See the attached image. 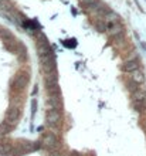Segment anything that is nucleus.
<instances>
[{
    "label": "nucleus",
    "instance_id": "obj_15",
    "mask_svg": "<svg viewBox=\"0 0 146 156\" xmlns=\"http://www.w3.org/2000/svg\"><path fill=\"white\" fill-rule=\"evenodd\" d=\"M47 88V92H48L50 97H55V95H61V90H60V85L57 84H50V85H45Z\"/></svg>",
    "mask_w": 146,
    "mask_h": 156
},
{
    "label": "nucleus",
    "instance_id": "obj_10",
    "mask_svg": "<svg viewBox=\"0 0 146 156\" xmlns=\"http://www.w3.org/2000/svg\"><path fill=\"white\" fill-rule=\"evenodd\" d=\"M102 20L105 21V23H121V17H119V14L115 13L114 10H109L105 16L102 17Z\"/></svg>",
    "mask_w": 146,
    "mask_h": 156
},
{
    "label": "nucleus",
    "instance_id": "obj_11",
    "mask_svg": "<svg viewBox=\"0 0 146 156\" xmlns=\"http://www.w3.org/2000/svg\"><path fill=\"white\" fill-rule=\"evenodd\" d=\"M12 151H13L12 142H7V140H0V155L7 156V155L12 153Z\"/></svg>",
    "mask_w": 146,
    "mask_h": 156
},
{
    "label": "nucleus",
    "instance_id": "obj_13",
    "mask_svg": "<svg viewBox=\"0 0 146 156\" xmlns=\"http://www.w3.org/2000/svg\"><path fill=\"white\" fill-rule=\"evenodd\" d=\"M132 81H134L135 84L141 85V84H143V82H145V74H143L141 70L134 71V73H132Z\"/></svg>",
    "mask_w": 146,
    "mask_h": 156
},
{
    "label": "nucleus",
    "instance_id": "obj_20",
    "mask_svg": "<svg viewBox=\"0 0 146 156\" xmlns=\"http://www.w3.org/2000/svg\"><path fill=\"white\" fill-rule=\"evenodd\" d=\"M134 107H135V109L136 111H146V104L145 102H135L134 101Z\"/></svg>",
    "mask_w": 146,
    "mask_h": 156
},
{
    "label": "nucleus",
    "instance_id": "obj_21",
    "mask_svg": "<svg viewBox=\"0 0 146 156\" xmlns=\"http://www.w3.org/2000/svg\"><path fill=\"white\" fill-rule=\"evenodd\" d=\"M31 107H33L31 116H34V114H36V111H37V101H36V99H33V101H31Z\"/></svg>",
    "mask_w": 146,
    "mask_h": 156
},
{
    "label": "nucleus",
    "instance_id": "obj_3",
    "mask_svg": "<svg viewBox=\"0 0 146 156\" xmlns=\"http://www.w3.org/2000/svg\"><path fill=\"white\" fill-rule=\"evenodd\" d=\"M45 122L50 128H57L61 123V112L58 109H53L48 108L45 112Z\"/></svg>",
    "mask_w": 146,
    "mask_h": 156
},
{
    "label": "nucleus",
    "instance_id": "obj_5",
    "mask_svg": "<svg viewBox=\"0 0 146 156\" xmlns=\"http://www.w3.org/2000/svg\"><path fill=\"white\" fill-rule=\"evenodd\" d=\"M19 119H20V108L17 107H10L6 112V119H4V122L9 123L12 128H14L19 122Z\"/></svg>",
    "mask_w": 146,
    "mask_h": 156
},
{
    "label": "nucleus",
    "instance_id": "obj_7",
    "mask_svg": "<svg viewBox=\"0 0 146 156\" xmlns=\"http://www.w3.org/2000/svg\"><path fill=\"white\" fill-rule=\"evenodd\" d=\"M48 108H53V109H58L60 111L62 108V99H61V95H55V97H48Z\"/></svg>",
    "mask_w": 146,
    "mask_h": 156
},
{
    "label": "nucleus",
    "instance_id": "obj_8",
    "mask_svg": "<svg viewBox=\"0 0 146 156\" xmlns=\"http://www.w3.org/2000/svg\"><path fill=\"white\" fill-rule=\"evenodd\" d=\"M139 70V64H138V60H129V61H126L123 66H122V71L123 73H134V71Z\"/></svg>",
    "mask_w": 146,
    "mask_h": 156
},
{
    "label": "nucleus",
    "instance_id": "obj_2",
    "mask_svg": "<svg viewBox=\"0 0 146 156\" xmlns=\"http://www.w3.org/2000/svg\"><path fill=\"white\" fill-rule=\"evenodd\" d=\"M30 81V75L29 73H26V71H21V73H19V74L14 77V80H13V84H12V88L14 91H21L24 90L26 87H27V84H29Z\"/></svg>",
    "mask_w": 146,
    "mask_h": 156
},
{
    "label": "nucleus",
    "instance_id": "obj_22",
    "mask_svg": "<svg viewBox=\"0 0 146 156\" xmlns=\"http://www.w3.org/2000/svg\"><path fill=\"white\" fill-rule=\"evenodd\" d=\"M143 126H145V128H146V121H145V122H143Z\"/></svg>",
    "mask_w": 146,
    "mask_h": 156
},
{
    "label": "nucleus",
    "instance_id": "obj_9",
    "mask_svg": "<svg viewBox=\"0 0 146 156\" xmlns=\"http://www.w3.org/2000/svg\"><path fill=\"white\" fill-rule=\"evenodd\" d=\"M40 67H41V71H43L44 74L53 73V71H55V58L48 60V61H44V62H40Z\"/></svg>",
    "mask_w": 146,
    "mask_h": 156
},
{
    "label": "nucleus",
    "instance_id": "obj_12",
    "mask_svg": "<svg viewBox=\"0 0 146 156\" xmlns=\"http://www.w3.org/2000/svg\"><path fill=\"white\" fill-rule=\"evenodd\" d=\"M132 99L135 102H146V91L142 88H138L132 92Z\"/></svg>",
    "mask_w": 146,
    "mask_h": 156
},
{
    "label": "nucleus",
    "instance_id": "obj_19",
    "mask_svg": "<svg viewBox=\"0 0 146 156\" xmlns=\"http://www.w3.org/2000/svg\"><path fill=\"white\" fill-rule=\"evenodd\" d=\"M97 2H98V0H80V3H81V6H82L84 9H85V10L89 7V6H92V4H95Z\"/></svg>",
    "mask_w": 146,
    "mask_h": 156
},
{
    "label": "nucleus",
    "instance_id": "obj_23",
    "mask_svg": "<svg viewBox=\"0 0 146 156\" xmlns=\"http://www.w3.org/2000/svg\"><path fill=\"white\" fill-rule=\"evenodd\" d=\"M2 2H4V0H0V3H2Z\"/></svg>",
    "mask_w": 146,
    "mask_h": 156
},
{
    "label": "nucleus",
    "instance_id": "obj_4",
    "mask_svg": "<svg viewBox=\"0 0 146 156\" xmlns=\"http://www.w3.org/2000/svg\"><path fill=\"white\" fill-rule=\"evenodd\" d=\"M37 53H38L40 57H44V55H47V54L53 53V50H51V47H50L47 38H45L41 33L37 34Z\"/></svg>",
    "mask_w": 146,
    "mask_h": 156
},
{
    "label": "nucleus",
    "instance_id": "obj_16",
    "mask_svg": "<svg viewBox=\"0 0 146 156\" xmlns=\"http://www.w3.org/2000/svg\"><path fill=\"white\" fill-rule=\"evenodd\" d=\"M13 131V128L9 125V123H6V122H2L0 123V138H3V136H6V135H9L10 132Z\"/></svg>",
    "mask_w": 146,
    "mask_h": 156
},
{
    "label": "nucleus",
    "instance_id": "obj_18",
    "mask_svg": "<svg viewBox=\"0 0 146 156\" xmlns=\"http://www.w3.org/2000/svg\"><path fill=\"white\" fill-rule=\"evenodd\" d=\"M95 27H97V30L99 31V33H104V31H106V24L104 20H97L95 21Z\"/></svg>",
    "mask_w": 146,
    "mask_h": 156
},
{
    "label": "nucleus",
    "instance_id": "obj_14",
    "mask_svg": "<svg viewBox=\"0 0 146 156\" xmlns=\"http://www.w3.org/2000/svg\"><path fill=\"white\" fill-rule=\"evenodd\" d=\"M44 82H45V85H50V84H57L58 82L57 73L53 71V73H48V74H44Z\"/></svg>",
    "mask_w": 146,
    "mask_h": 156
},
{
    "label": "nucleus",
    "instance_id": "obj_6",
    "mask_svg": "<svg viewBox=\"0 0 146 156\" xmlns=\"http://www.w3.org/2000/svg\"><path fill=\"white\" fill-rule=\"evenodd\" d=\"M106 31L109 34V37H118L123 33V26L121 23H105Z\"/></svg>",
    "mask_w": 146,
    "mask_h": 156
},
{
    "label": "nucleus",
    "instance_id": "obj_1",
    "mask_svg": "<svg viewBox=\"0 0 146 156\" xmlns=\"http://www.w3.org/2000/svg\"><path fill=\"white\" fill-rule=\"evenodd\" d=\"M41 146L47 151H58L60 148V139H58V136L53 132H47L44 136H43V139H41Z\"/></svg>",
    "mask_w": 146,
    "mask_h": 156
},
{
    "label": "nucleus",
    "instance_id": "obj_17",
    "mask_svg": "<svg viewBox=\"0 0 146 156\" xmlns=\"http://www.w3.org/2000/svg\"><path fill=\"white\" fill-rule=\"evenodd\" d=\"M0 37L3 38L4 41H9V40H13V34L10 33V30L0 27Z\"/></svg>",
    "mask_w": 146,
    "mask_h": 156
}]
</instances>
